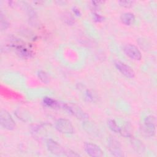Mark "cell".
Instances as JSON below:
<instances>
[{
    "label": "cell",
    "mask_w": 157,
    "mask_h": 157,
    "mask_svg": "<svg viewBox=\"0 0 157 157\" xmlns=\"http://www.w3.org/2000/svg\"><path fill=\"white\" fill-rule=\"evenodd\" d=\"M118 2L121 6L126 8L131 7L133 4V2L131 1H120Z\"/></svg>",
    "instance_id": "obj_14"
},
{
    "label": "cell",
    "mask_w": 157,
    "mask_h": 157,
    "mask_svg": "<svg viewBox=\"0 0 157 157\" xmlns=\"http://www.w3.org/2000/svg\"><path fill=\"white\" fill-rule=\"evenodd\" d=\"M123 50L125 55L131 59L135 61L140 60L142 55L137 47L132 44H126L123 47Z\"/></svg>",
    "instance_id": "obj_6"
},
{
    "label": "cell",
    "mask_w": 157,
    "mask_h": 157,
    "mask_svg": "<svg viewBox=\"0 0 157 157\" xmlns=\"http://www.w3.org/2000/svg\"><path fill=\"white\" fill-rule=\"evenodd\" d=\"M38 77L44 83H48L49 82V77L48 74L44 71H39L37 72Z\"/></svg>",
    "instance_id": "obj_13"
},
{
    "label": "cell",
    "mask_w": 157,
    "mask_h": 157,
    "mask_svg": "<svg viewBox=\"0 0 157 157\" xmlns=\"http://www.w3.org/2000/svg\"><path fill=\"white\" fill-rule=\"evenodd\" d=\"M1 126L7 130H12L15 127V123L12 116L6 110H1L0 112Z\"/></svg>",
    "instance_id": "obj_3"
},
{
    "label": "cell",
    "mask_w": 157,
    "mask_h": 157,
    "mask_svg": "<svg viewBox=\"0 0 157 157\" xmlns=\"http://www.w3.org/2000/svg\"><path fill=\"white\" fill-rule=\"evenodd\" d=\"M73 12H74V13L77 15V16H78V15H80V10H79V9H78V8H77V7H74V8H73Z\"/></svg>",
    "instance_id": "obj_16"
},
{
    "label": "cell",
    "mask_w": 157,
    "mask_h": 157,
    "mask_svg": "<svg viewBox=\"0 0 157 157\" xmlns=\"http://www.w3.org/2000/svg\"><path fill=\"white\" fill-rule=\"evenodd\" d=\"M43 103L47 107H58L59 108L60 102H58L50 98H44L43 99Z\"/></svg>",
    "instance_id": "obj_11"
},
{
    "label": "cell",
    "mask_w": 157,
    "mask_h": 157,
    "mask_svg": "<svg viewBox=\"0 0 157 157\" xmlns=\"http://www.w3.org/2000/svg\"><path fill=\"white\" fill-rule=\"evenodd\" d=\"M59 108L64 109L69 113L74 115L80 120H85L88 118V115L81 108L75 104L60 102Z\"/></svg>",
    "instance_id": "obj_2"
},
{
    "label": "cell",
    "mask_w": 157,
    "mask_h": 157,
    "mask_svg": "<svg viewBox=\"0 0 157 157\" xmlns=\"http://www.w3.org/2000/svg\"><path fill=\"white\" fill-rule=\"evenodd\" d=\"M117 70H118L123 75L128 78H133L135 76V72L131 67L120 61H116L114 63Z\"/></svg>",
    "instance_id": "obj_9"
},
{
    "label": "cell",
    "mask_w": 157,
    "mask_h": 157,
    "mask_svg": "<svg viewBox=\"0 0 157 157\" xmlns=\"http://www.w3.org/2000/svg\"><path fill=\"white\" fill-rule=\"evenodd\" d=\"M55 128L59 132L63 134H72L74 126L71 122L65 118H59L55 123Z\"/></svg>",
    "instance_id": "obj_4"
},
{
    "label": "cell",
    "mask_w": 157,
    "mask_h": 157,
    "mask_svg": "<svg viewBox=\"0 0 157 157\" xmlns=\"http://www.w3.org/2000/svg\"><path fill=\"white\" fill-rule=\"evenodd\" d=\"M84 150L90 156L101 157L104 155L101 148L97 145L93 143H86L84 145Z\"/></svg>",
    "instance_id": "obj_8"
},
{
    "label": "cell",
    "mask_w": 157,
    "mask_h": 157,
    "mask_svg": "<svg viewBox=\"0 0 157 157\" xmlns=\"http://www.w3.org/2000/svg\"><path fill=\"white\" fill-rule=\"evenodd\" d=\"M46 145L48 150L52 154L55 155L61 156L65 155L66 151L58 142L52 140L48 139L46 142Z\"/></svg>",
    "instance_id": "obj_7"
},
{
    "label": "cell",
    "mask_w": 157,
    "mask_h": 157,
    "mask_svg": "<svg viewBox=\"0 0 157 157\" xmlns=\"http://www.w3.org/2000/svg\"><path fill=\"white\" fill-rule=\"evenodd\" d=\"M108 148L110 153L115 156L121 157L123 156L120 142L113 137H110L108 139Z\"/></svg>",
    "instance_id": "obj_5"
},
{
    "label": "cell",
    "mask_w": 157,
    "mask_h": 157,
    "mask_svg": "<svg viewBox=\"0 0 157 157\" xmlns=\"http://www.w3.org/2000/svg\"><path fill=\"white\" fill-rule=\"evenodd\" d=\"M141 132L147 137H153L156 132V118L153 115H148L144 120L140 127Z\"/></svg>",
    "instance_id": "obj_1"
},
{
    "label": "cell",
    "mask_w": 157,
    "mask_h": 157,
    "mask_svg": "<svg viewBox=\"0 0 157 157\" xmlns=\"http://www.w3.org/2000/svg\"><path fill=\"white\" fill-rule=\"evenodd\" d=\"M93 18H94V21H96L97 22L102 21L104 20V18L101 15H100L99 14H98L97 13H93Z\"/></svg>",
    "instance_id": "obj_15"
},
{
    "label": "cell",
    "mask_w": 157,
    "mask_h": 157,
    "mask_svg": "<svg viewBox=\"0 0 157 157\" xmlns=\"http://www.w3.org/2000/svg\"><path fill=\"white\" fill-rule=\"evenodd\" d=\"M121 21L126 26L132 25L135 21V17L133 13L130 12H126L121 14L120 17Z\"/></svg>",
    "instance_id": "obj_10"
},
{
    "label": "cell",
    "mask_w": 157,
    "mask_h": 157,
    "mask_svg": "<svg viewBox=\"0 0 157 157\" xmlns=\"http://www.w3.org/2000/svg\"><path fill=\"white\" fill-rule=\"evenodd\" d=\"M107 125L109 127L111 131H113L114 132H116V133H120V132L121 128L117 124V123H116V121L114 120L109 119L107 121Z\"/></svg>",
    "instance_id": "obj_12"
}]
</instances>
